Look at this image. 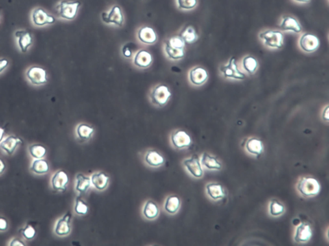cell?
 I'll use <instances>...</instances> for the list:
<instances>
[{
  "instance_id": "ac0fdd59",
  "label": "cell",
  "mask_w": 329,
  "mask_h": 246,
  "mask_svg": "<svg viewBox=\"0 0 329 246\" xmlns=\"http://www.w3.org/2000/svg\"><path fill=\"white\" fill-rule=\"evenodd\" d=\"M312 235L311 226L308 224L302 223L296 228L294 240L298 243H306L310 241Z\"/></svg>"
},
{
  "instance_id": "d6986e66",
  "label": "cell",
  "mask_w": 329,
  "mask_h": 246,
  "mask_svg": "<svg viewBox=\"0 0 329 246\" xmlns=\"http://www.w3.org/2000/svg\"><path fill=\"white\" fill-rule=\"evenodd\" d=\"M138 38L141 43L147 45L154 44L157 41V34L153 28L143 26L139 28L138 32Z\"/></svg>"
},
{
  "instance_id": "6da1fadb",
  "label": "cell",
  "mask_w": 329,
  "mask_h": 246,
  "mask_svg": "<svg viewBox=\"0 0 329 246\" xmlns=\"http://www.w3.org/2000/svg\"><path fill=\"white\" fill-rule=\"evenodd\" d=\"M265 47L270 49H282L284 45V34L280 30L267 29L261 32L259 35Z\"/></svg>"
},
{
  "instance_id": "ba28073f",
  "label": "cell",
  "mask_w": 329,
  "mask_h": 246,
  "mask_svg": "<svg viewBox=\"0 0 329 246\" xmlns=\"http://www.w3.org/2000/svg\"><path fill=\"white\" fill-rule=\"evenodd\" d=\"M298 45L302 51L307 54H311L319 49L320 41L316 35L311 33H304L300 37Z\"/></svg>"
},
{
  "instance_id": "74e56055",
  "label": "cell",
  "mask_w": 329,
  "mask_h": 246,
  "mask_svg": "<svg viewBox=\"0 0 329 246\" xmlns=\"http://www.w3.org/2000/svg\"><path fill=\"white\" fill-rule=\"evenodd\" d=\"M177 4L180 9L190 10L197 6V0H177Z\"/></svg>"
},
{
  "instance_id": "3957f363",
  "label": "cell",
  "mask_w": 329,
  "mask_h": 246,
  "mask_svg": "<svg viewBox=\"0 0 329 246\" xmlns=\"http://www.w3.org/2000/svg\"><path fill=\"white\" fill-rule=\"evenodd\" d=\"M222 76L226 79L243 80L246 78V74L239 68L236 59L231 58L227 63L219 67Z\"/></svg>"
},
{
  "instance_id": "ee69618b",
  "label": "cell",
  "mask_w": 329,
  "mask_h": 246,
  "mask_svg": "<svg viewBox=\"0 0 329 246\" xmlns=\"http://www.w3.org/2000/svg\"><path fill=\"white\" fill-rule=\"evenodd\" d=\"M123 52L124 56H125L126 58H130V57L132 56V52L126 47L124 48Z\"/></svg>"
},
{
  "instance_id": "d4e9b609",
  "label": "cell",
  "mask_w": 329,
  "mask_h": 246,
  "mask_svg": "<svg viewBox=\"0 0 329 246\" xmlns=\"http://www.w3.org/2000/svg\"><path fill=\"white\" fill-rule=\"evenodd\" d=\"M207 194L211 199L217 201L223 199L226 196L223 186L217 184H209L206 186Z\"/></svg>"
},
{
  "instance_id": "ffe728a7",
  "label": "cell",
  "mask_w": 329,
  "mask_h": 246,
  "mask_svg": "<svg viewBox=\"0 0 329 246\" xmlns=\"http://www.w3.org/2000/svg\"><path fill=\"white\" fill-rule=\"evenodd\" d=\"M133 62L137 67L147 68L152 64V56L150 52L145 50H140L135 54Z\"/></svg>"
},
{
  "instance_id": "8d00e7d4",
  "label": "cell",
  "mask_w": 329,
  "mask_h": 246,
  "mask_svg": "<svg viewBox=\"0 0 329 246\" xmlns=\"http://www.w3.org/2000/svg\"><path fill=\"white\" fill-rule=\"evenodd\" d=\"M269 212L272 216L278 217L284 212V206L276 200H272L269 206Z\"/></svg>"
},
{
  "instance_id": "8fae6325",
  "label": "cell",
  "mask_w": 329,
  "mask_h": 246,
  "mask_svg": "<svg viewBox=\"0 0 329 246\" xmlns=\"http://www.w3.org/2000/svg\"><path fill=\"white\" fill-rule=\"evenodd\" d=\"M208 71L202 66H195L189 71V80L192 84L201 86L206 83L208 79Z\"/></svg>"
},
{
  "instance_id": "e0dca14e",
  "label": "cell",
  "mask_w": 329,
  "mask_h": 246,
  "mask_svg": "<svg viewBox=\"0 0 329 246\" xmlns=\"http://www.w3.org/2000/svg\"><path fill=\"white\" fill-rule=\"evenodd\" d=\"M184 165L187 171L196 178H201L203 176L200 159L197 155H194L191 158L184 160Z\"/></svg>"
},
{
  "instance_id": "7a4b0ae2",
  "label": "cell",
  "mask_w": 329,
  "mask_h": 246,
  "mask_svg": "<svg viewBox=\"0 0 329 246\" xmlns=\"http://www.w3.org/2000/svg\"><path fill=\"white\" fill-rule=\"evenodd\" d=\"M80 2L78 1H67L62 0L56 5V13L58 17L66 20H73L77 16Z\"/></svg>"
},
{
  "instance_id": "5bb4252c",
  "label": "cell",
  "mask_w": 329,
  "mask_h": 246,
  "mask_svg": "<svg viewBox=\"0 0 329 246\" xmlns=\"http://www.w3.org/2000/svg\"><path fill=\"white\" fill-rule=\"evenodd\" d=\"M280 28L282 31L297 34L301 33L303 30L299 21L291 16L282 17L280 23Z\"/></svg>"
},
{
  "instance_id": "7bdbcfd3",
  "label": "cell",
  "mask_w": 329,
  "mask_h": 246,
  "mask_svg": "<svg viewBox=\"0 0 329 246\" xmlns=\"http://www.w3.org/2000/svg\"><path fill=\"white\" fill-rule=\"evenodd\" d=\"M6 169V163L4 162L3 159L0 158V175L5 172Z\"/></svg>"
},
{
  "instance_id": "8992f818",
  "label": "cell",
  "mask_w": 329,
  "mask_h": 246,
  "mask_svg": "<svg viewBox=\"0 0 329 246\" xmlns=\"http://www.w3.org/2000/svg\"><path fill=\"white\" fill-rule=\"evenodd\" d=\"M25 77L30 84L35 86H41L47 83V71L42 67L32 66L27 69Z\"/></svg>"
},
{
  "instance_id": "e575fe53",
  "label": "cell",
  "mask_w": 329,
  "mask_h": 246,
  "mask_svg": "<svg viewBox=\"0 0 329 246\" xmlns=\"http://www.w3.org/2000/svg\"><path fill=\"white\" fill-rule=\"evenodd\" d=\"M19 233L25 241H32L36 235V230L32 224H27L24 227L21 228Z\"/></svg>"
},
{
  "instance_id": "4dcf8cb0",
  "label": "cell",
  "mask_w": 329,
  "mask_h": 246,
  "mask_svg": "<svg viewBox=\"0 0 329 246\" xmlns=\"http://www.w3.org/2000/svg\"><path fill=\"white\" fill-rule=\"evenodd\" d=\"M94 128L87 123H80L76 129L78 138L81 140H88L94 133Z\"/></svg>"
},
{
  "instance_id": "d590c367",
  "label": "cell",
  "mask_w": 329,
  "mask_h": 246,
  "mask_svg": "<svg viewBox=\"0 0 329 246\" xmlns=\"http://www.w3.org/2000/svg\"><path fill=\"white\" fill-rule=\"evenodd\" d=\"M74 211L79 215H85L88 212L89 207L88 204L82 199L80 196H78L76 198Z\"/></svg>"
},
{
  "instance_id": "7dc6e473",
  "label": "cell",
  "mask_w": 329,
  "mask_h": 246,
  "mask_svg": "<svg viewBox=\"0 0 329 246\" xmlns=\"http://www.w3.org/2000/svg\"><path fill=\"white\" fill-rule=\"evenodd\" d=\"M0 21H1V13H0Z\"/></svg>"
},
{
  "instance_id": "277c9868",
  "label": "cell",
  "mask_w": 329,
  "mask_h": 246,
  "mask_svg": "<svg viewBox=\"0 0 329 246\" xmlns=\"http://www.w3.org/2000/svg\"><path fill=\"white\" fill-rule=\"evenodd\" d=\"M297 189L300 194L305 197H312L317 196L321 190L320 183L315 178H302L297 184Z\"/></svg>"
},
{
  "instance_id": "60d3db41",
  "label": "cell",
  "mask_w": 329,
  "mask_h": 246,
  "mask_svg": "<svg viewBox=\"0 0 329 246\" xmlns=\"http://www.w3.org/2000/svg\"><path fill=\"white\" fill-rule=\"evenodd\" d=\"M9 62L5 58H0V74L3 73L7 69Z\"/></svg>"
},
{
  "instance_id": "836d02e7",
  "label": "cell",
  "mask_w": 329,
  "mask_h": 246,
  "mask_svg": "<svg viewBox=\"0 0 329 246\" xmlns=\"http://www.w3.org/2000/svg\"><path fill=\"white\" fill-rule=\"evenodd\" d=\"M28 151L33 159L45 158L47 154V149L45 146L39 143H33L28 146Z\"/></svg>"
},
{
  "instance_id": "cb8c5ba5",
  "label": "cell",
  "mask_w": 329,
  "mask_h": 246,
  "mask_svg": "<svg viewBox=\"0 0 329 246\" xmlns=\"http://www.w3.org/2000/svg\"><path fill=\"white\" fill-rule=\"evenodd\" d=\"M242 68L249 75H254L259 68V62L255 57L246 56L244 57L241 62Z\"/></svg>"
},
{
  "instance_id": "ab89813d",
  "label": "cell",
  "mask_w": 329,
  "mask_h": 246,
  "mask_svg": "<svg viewBox=\"0 0 329 246\" xmlns=\"http://www.w3.org/2000/svg\"><path fill=\"white\" fill-rule=\"evenodd\" d=\"M8 226H9V224H8L7 219L2 215H0V232H6L8 229Z\"/></svg>"
},
{
  "instance_id": "d6a6232c",
  "label": "cell",
  "mask_w": 329,
  "mask_h": 246,
  "mask_svg": "<svg viewBox=\"0 0 329 246\" xmlns=\"http://www.w3.org/2000/svg\"><path fill=\"white\" fill-rule=\"evenodd\" d=\"M164 51L167 58L173 61L182 60L185 56V49L165 45Z\"/></svg>"
},
{
  "instance_id": "9c48e42d",
  "label": "cell",
  "mask_w": 329,
  "mask_h": 246,
  "mask_svg": "<svg viewBox=\"0 0 329 246\" xmlns=\"http://www.w3.org/2000/svg\"><path fill=\"white\" fill-rule=\"evenodd\" d=\"M14 38L19 51L22 53L27 52L33 44V38L28 30L19 29L14 32Z\"/></svg>"
},
{
  "instance_id": "1f68e13d",
  "label": "cell",
  "mask_w": 329,
  "mask_h": 246,
  "mask_svg": "<svg viewBox=\"0 0 329 246\" xmlns=\"http://www.w3.org/2000/svg\"><path fill=\"white\" fill-rule=\"evenodd\" d=\"M181 38L185 41V44H193L198 39V35L195 28L192 26H188L182 30L180 34Z\"/></svg>"
},
{
  "instance_id": "52a82bcc",
  "label": "cell",
  "mask_w": 329,
  "mask_h": 246,
  "mask_svg": "<svg viewBox=\"0 0 329 246\" xmlns=\"http://www.w3.org/2000/svg\"><path fill=\"white\" fill-rule=\"evenodd\" d=\"M30 20L36 27H43L56 22L55 17L46 11L44 8L37 7L32 10Z\"/></svg>"
},
{
  "instance_id": "f1b7e54d",
  "label": "cell",
  "mask_w": 329,
  "mask_h": 246,
  "mask_svg": "<svg viewBox=\"0 0 329 246\" xmlns=\"http://www.w3.org/2000/svg\"><path fill=\"white\" fill-rule=\"evenodd\" d=\"M181 206L180 198L176 195H170L165 202L164 208L170 214H175L178 212Z\"/></svg>"
},
{
  "instance_id": "83f0119b",
  "label": "cell",
  "mask_w": 329,
  "mask_h": 246,
  "mask_svg": "<svg viewBox=\"0 0 329 246\" xmlns=\"http://www.w3.org/2000/svg\"><path fill=\"white\" fill-rule=\"evenodd\" d=\"M201 164L208 170H221L222 168L221 163L217 160L215 157L211 156L210 154L204 152L201 159Z\"/></svg>"
},
{
  "instance_id": "603a6c76",
  "label": "cell",
  "mask_w": 329,
  "mask_h": 246,
  "mask_svg": "<svg viewBox=\"0 0 329 246\" xmlns=\"http://www.w3.org/2000/svg\"><path fill=\"white\" fill-rule=\"evenodd\" d=\"M145 161L148 165L152 167L162 166L165 163V159L162 154L154 149L147 151L145 154Z\"/></svg>"
},
{
  "instance_id": "4316f807",
  "label": "cell",
  "mask_w": 329,
  "mask_h": 246,
  "mask_svg": "<svg viewBox=\"0 0 329 246\" xmlns=\"http://www.w3.org/2000/svg\"><path fill=\"white\" fill-rule=\"evenodd\" d=\"M246 151L253 155L259 156L263 152V143L259 139L250 138L246 141Z\"/></svg>"
},
{
  "instance_id": "bcb514c9",
  "label": "cell",
  "mask_w": 329,
  "mask_h": 246,
  "mask_svg": "<svg viewBox=\"0 0 329 246\" xmlns=\"http://www.w3.org/2000/svg\"><path fill=\"white\" fill-rule=\"evenodd\" d=\"M294 1L300 3H309L311 0H294Z\"/></svg>"
},
{
  "instance_id": "7402d4cb",
  "label": "cell",
  "mask_w": 329,
  "mask_h": 246,
  "mask_svg": "<svg viewBox=\"0 0 329 246\" xmlns=\"http://www.w3.org/2000/svg\"><path fill=\"white\" fill-rule=\"evenodd\" d=\"M110 180V176L102 172L93 174L91 176V184L99 191L105 190L108 186Z\"/></svg>"
},
{
  "instance_id": "7c38bea8",
  "label": "cell",
  "mask_w": 329,
  "mask_h": 246,
  "mask_svg": "<svg viewBox=\"0 0 329 246\" xmlns=\"http://www.w3.org/2000/svg\"><path fill=\"white\" fill-rule=\"evenodd\" d=\"M71 219L70 212H67L56 221L54 226V232L57 236L63 237L67 236L71 232Z\"/></svg>"
},
{
  "instance_id": "9a60e30c",
  "label": "cell",
  "mask_w": 329,
  "mask_h": 246,
  "mask_svg": "<svg viewBox=\"0 0 329 246\" xmlns=\"http://www.w3.org/2000/svg\"><path fill=\"white\" fill-rule=\"evenodd\" d=\"M102 18L104 23H113L122 27L124 23V16L121 8L119 5L113 6L109 12H103Z\"/></svg>"
},
{
  "instance_id": "484cf974",
  "label": "cell",
  "mask_w": 329,
  "mask_h": 246,
  "mask_svg": "<svg viewBox=\"0 0 329 246\" xmlns=\"http://www.w3.org/2000/svg\"><path fill=\"white\" fill-rule=\"evenodd\" d=\"M75 190L80 195L86 193L91 185V178L82 174L76 176Z\"/></svg>"
},
{
  "instance_id": "f546056e",
  "label": "cell",
  "mask_w": 329,
  "mask_h": 246,
  "mask_svg": "<svg viewBox=\"0 0 329 246\" xmlns=\"http://www.w3.org/2000/svg\"><path fill=\"white\" fill-rule=\"evenodd\" d=\"M159 212H160V210L155 202L151 200L146 202L143 209V215L145 218L149 220L156 219L158 216Z\"/></svg>"
},
{
  "instance_id": "f35d334b",
  "label": "cell",
  "mask_w": 329,
  "mask_h": 246,
  "mask_svg": "<svg viewBox=\"0 0 329 246\" xmlns=\"http://www.w3.org/2000/svg\"><path fill=\"white\" fill-rule=\"evenodd\" d=\"M27 244L25 243V242L19 237H13L8 244V246H25Z\"/></svg>"
},
{
  "instance_id": "4fadbf2b",
  "label": "cell",
  "mask_w": 329,
  "mask_h": 246,
  "mask_svg": "<svg viewBox=\"0 0 329 246\" xmlns=\"http://www.w3.org/2000/svg\"><path fill=\"white\" fill-rule=\"evenodd\" d=\"M52 189L55 191H65L69 184V177L66 172L60 170L52 176L51 181Z\"/></svg>"
},
{
  "instance_id": "5b68a950",
  "label": "cell",
  "mask_w": 329,
  "mask_h": 246,
  "mask_svg": "<svg viewBox=\"0 0 329 246\" xmlns=\"http://www.w3.org/2000/svg\"><path fill=\"white\" fill-rule=\"evenodd\" d=\"M149 96L154 105L163 107L166 105L169 102L172 93L169 87L164 84H160L152 89Z\"/></svg>"
},
{
  "instance_id": "f6af8a7d",
  "label": "cell",
  "mask_w": 329,
  "mask_h": 246,
  "mask_svg": "<svg viewBox=\"0 0 329 246\" xmlns=\"http://www.w3.org/2000/svg\"><path fill=\"white\" fill-rule=\"evenodd\" d=\"M4 136H5V130L3 128L0 127V143L3 140Z\"/></svg>"
},
{
  "instance_id": "44dd1931",
  "label": "cell",
  "mask_w": 329,
  "mask_h": 246,
  "mask_svg": "<svg viewBox=\"0 0 329 246\" xmlns=\"http://www.w3.org/2000/svg\"><path fill=\"white\" fill-rule=\"evenodd\" d=\"M50 165L45 158L34 159L30 166V171L36 175L43 176L49 173Z\"/></svg>"
},
{
  "instance_id": "2e32d148",
  "label": "cell",
  "mask_w": 329,
  "mask_h": 246,
  "mask_svg": "<svg viewBox=\"0 0 329 246\" xmlns=\"http://www.w3.org/2000/svg\"><path fill=\"white\" fill-rule=\"evenodd\" d=\"M171 139L174 147L178 149L190 147L192 143L190 135L184 130H176L172 134Z\"/></svg>"
},
{
  "instance_id": "b9f144b4",
  "label": "cell",
  "mask_w": 329,
  "mask_h": 246,
  "mask_svg": "<svg viewBox=\"0 0 329 246\" xmlns=\"http://www.w3.org/2000/svg\"><path fill=\"white\" fill-rule=\"evenodd\" d=\"M329 106H327L326 108H324L323 113H322V119H323L324 121L329 122Z\"/></svg>"
},
{
  "instance_id": "30bf717a",
  "label": "cell",
  "mask_w": 329,
  "mask_h": 246,
  "mask_svg": "<svg viewBox=\"0 0 329 246\" xmlns=\"http://www.w3.org/2000/svg\"><path fill=\"white\" fill-rule=\"evenodd\" d=\"M22 139L15 135H8L4 137L3 140L0 143V149L8 156H11L16 151L19 145H22Z\"/></svg>"
}]
</instances>
